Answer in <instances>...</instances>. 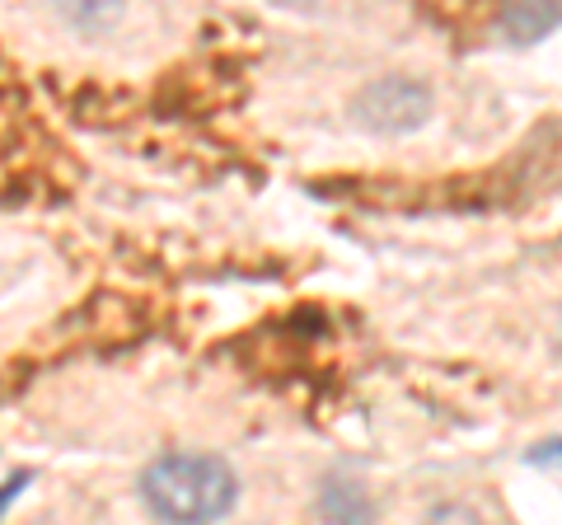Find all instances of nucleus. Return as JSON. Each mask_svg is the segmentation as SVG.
<instances>
[{
  "label": "nucleus",
  "instance_id": "1",
  "mask_svg": "<svg viewBox=\"0 0 562 525\" xmlns=\"http://www.w3.org/2000/svg\"><path fill=\"white\" fill-rule=\"evenodd\" d=\"M140 498L169 525H216L235 512L239 479L221 455H165L146 469Z\"/></svg>",
  "mask_w": 562,
  "mask_h": 525
},
{
  "label": "nucleus",
  "instance_id": "2",
  "mask_svg": "<svg viewBox=\"0 0 562 525\" xmlns=\"http://www.w3.org/2000/svg\"><path fill=\"white\" fill-rule=\"evenodd\" d=\"M427 113H431V90L422 80H408V76L371 80L357 94V118L371 132H413L427 122Z\"/></svg>",
  "mask_w": 562,
  "mask_h": 525
},
{
  "label": "nucleus",
  "instance_id": "3",
  "mask_svg": "<svg viewBox=\"0 0 562 525\" xmlns=\"http://www.w3.org/2000/svg\"><path fill=\"white\" fill-rule=\"evenodd\" d=\"M562 24V5H512V10H502V20H497V29H502V38L506 43H516V47H525V43H539L549 29H558Z\"/></svg>",
  "mask_w": 562,
  "mask_h": 525
},
{
  "label": "nucleus",
  "instance_id": "4",
  "mask_svg": "<svg viewBox=\"0 0 562 525\" xmlns=\"http://www.w3.org/2000/svg\"><path fill=\"white\" fill-rule=\"evenodd\" d=\"M324 521L328 525H375V506L361 488H351L342 479H333L324 488Z\"/></svg>",
  "mask_w": 562,
  "mask_h": 525
},
{
  "label": "nucleus",
  "instance_id": "5",
  "mask_svg": "<svg viewBox=\"0 0 562 525\" xmlns=\"http://www.w3.org/2000/svg\"><path fill=\"white\" fill-rule=\"evenodd\" d=\"M29 479H33L29 469H20V474H10L5 483H0V516H5V506H10V502H14V498H20L24 488H29Z\"/></svg>",
  "mask_w": 562,
  "mask_h": 525
},
{
  "label": "nucleus",
  "instance_id": "6",
  "mask_svg": "<svg viewBox=\"0 0 562 525\" xmlns=\"http://www.w3.org/2000/svg\"><path fill=\"white\" fill-rule=\"evenodd\" d=\"M530 460H535V465H562V442H543V446H535V450H530Z\"/></svg>",
  "mask_w": 562,
  "mask_h": 525
}]
</instances>
